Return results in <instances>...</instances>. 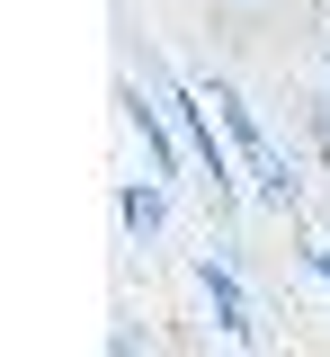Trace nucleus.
<instances>
[{"label":"nucleus","mask_w":330,"mask_h":357,"mask_svg":"<svg viewBox=\"0 0 330 357\" xmlns=\"http://www.w3.org/2000/svg\"><path fill=\"white\" fill-rule=\"evenodd\" d=\"M241 9H259V0H241Z\"/></svg>","instance_id":"obj_6"},{"label":"nucleus","mask_w":330,"mask_h":357,"mask_svg":"<svg viewBox=\"0 0 330 357\" xmlns=\"http://www.w3.org/2000/svg\"><path fill=\"white\" fill-rule=\"evenodd\" d=\"M205 98H214V116H223V134H233V161H241V178L277 206V215H294V197H304V178H294V152H277V134L259 126V107L241 98L223 72L205 81Z\"/></svg>","instance_id":"obj_1"},{"label":"nucleus","mask_w":330,"mask_h":357,"mask_svg":"<svg viewBox=\"0 0 330 357\" xmlns=\"http://www.w3.org/2000/svg\"><path fill=\"white\" fill-rule=\"evenodd\" d=\"M196 295H205V312H214V331H223V340H259L250 295H241V268L223 259V250H205V259H196Z\"/></svg>","instance_id":"obj_2"},{"label":"nucleus","mask_w":330,"mask_h":357,"mask_svg":"<svg viewBox=\"0 0 330 357\" xmlns=\"http://www.w3.org/2000/svg\"><path fill=\"white\" fill-rule=\"evenodd\" d=\"M304 107H313V152H322V188H330V81L313 89Z\"/></svg>","instance_id":"obj_4"},{"label":"nucleus","mask_w":330,"mask_h":357,"mask_svg":"<svg viewBox=\"0 0 330 357\" xmlns=\"http://www.w3.org/2000/svg\"><path fill=\"white\" fill-rule=\"evenodd\" d=\"M304 268H313V277L330 286V241H304Z\"/></svg>","instance_id":"obj_5"},{"label":"nucleus","mask_w":330,"mask_h":357,"mask_svg":"<svg viewBox=\"0 0 330 357\" xmlns=\"http://www.w3.org/2000/svg\"><path fill=\"white\" fill-rule=\"evenodd\" d=\"M116 215L134 241H161V223H170V178H125L116 188Z\"/></svg>","instance_id":"obj_3"}]
</instances>
